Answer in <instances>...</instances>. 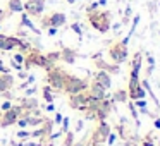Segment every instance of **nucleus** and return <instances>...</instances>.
<instances>
[{
	"label": "nucleus",
	"mask_w": 160,
	"mask_h": 146,
	"mask_svg": "<svg viewBox=\"0 0 160 146\" xmlns=\"http://www.w3.org/2000/svg\"><path fill=\"white\" fill-rule=\"evenodd\" d=\"M93 64H95V67H97L98 71H105V72H114V74H119V66L117 64H108V62H105L103 59H102V55H93Z\"/></svg>",
	"instance_id": "nucleus-11"
},
{
	"label": "nucleus",
	"mask_w": 160,
	"mask_h": 146,
	"mask_svg": "<svg viewBox=\"0 0 160 146\" xmlns=\"http://www.w3.org/2000/svg\"><path fill=\"white\" fill-rule=\"evenodd\" d=\"M110 125L107 124L105 120H100L98 122V125L95 127V131L91 132V138H90V143H88V146H93V144H103L105 141H107L108 134H110Z\"/></svg>",
	"instance_id": "nucleus-6"
},
{
	"label": "nucleus",
	"mask_w": 160,
	"mask_h": 146,
	"mask_svg": "<svg viewBox=\"0 0 160 146\" xmlns=\"http://www.w3.org/2000/svg\"><path fill=\"white\" fill-rule=\"evenodd\" d=\"M21 14H22V16H21V24H19V26H26V28H29L33 33H36V35H38L40 31H38V28H36V26L31 22V19H29L28 16L24 14V12H21Z\"/></svg>",
	"instance_id": "nucleus-23"
},
{
	"label": "nucleus",
	"mask_w": 160,
	"mask_h": 146,
	"mask_svg": "<svg viewBox=\"0 0 160 146\" xmlns=\"http://www.w3.org/2000/svg\"><path fill=\"white\" fill-rule=\"evenodd\" d=\"M138 21H139V16H134V19H132V26H131V31L128 33V36H126V38H131V35L132 33H134V29H136V26H138Z\"/></svg>",
	"instance_id": "nucleus-28"
},
{
	"label": "nucleus",
	"mask_w": 160,
	"mask_h": 146,
	"mask_svg": "<svg viewBox=\"0 0 160 146\" xmlns=\"http://www.w3.org/2000/svg\"><path fill=\"white\" fill-rule=\"evenodd\" d=\"M93 146H102V144H93Z\"/></svg>",
	"instance_id": "nucleus-46"
},
{
	"label": "nucleus",
	"mask_w": 160,
	"mask_h": 146,
	"mask_svg": "<svg viewBox=\"0 0 160 146\" xmlns=\"http://www.w3.org/2000/svg\"><path fill=\"white\" fill-rule=\"evenodd\" d=\"M7 72H11V69H9V67H5L4 62L0 60V74H7Z\"/></svg>",
	"instance_id": "nucleus-33"
},
{
	"label": "nucleus",
	"mask_w": 160,
	"mask_h": 146,
	"mask_svg": "<svg viewBox=\"0 0 160 146\" xmlns=\"http://www.w3.org/2000/svg\"><path fill=\"white\" fill-rule=\"evenodd\" d=\"M74 144V132L71 131H67L66 132V139H64V146H72Z\"/></svg>",
	"instance_id": "nucleus-27"
},
{
	"label": "nucleus",
	"mask_w": 160,
	"mask_h": 146,
	"mask_svg": "<svg viewBox=\"0 0 160 146\" xmlns=\"http://www.w3.org/2000/svg\"><path fill=\"white\" fill-rule=\"evenodd\" d=\"M72 29H74V33H76L78 36H81V35H83V31H81L79 24H72Z\"/></svg>",
	"instance_id": "nucleus-34"
},
{
	"label": "nucleus",
	"mask_w": 160,
	"mask_h": 146,
	"mask_svg": "<svg viewBox=\"0 0 160 146\" xmlns=\"http://www.w3.org/2000/svg\"><path fill=\"white\" fill-rule=\"evenodd\" d=\"M43 11H45V0H26V2H22V12L28 17L40 19Z\"/></svg>",
	"instance_id": "nucleus-8"
},
{
	"label": "nucleus",
	"mask_w": 160,
	"mask_h": 146,
	"mask_svg": "<svg viewBox=\"0 0 160 146\" xmlns=\"http://www.w3.org/2000/svg\"><path fill=\"white\" fill-rule=\"evenodd\" d=\"M12 107V103L11 101H5V103H2V112H5V110H9V108Z\"/></svg>",
	"instance_id": "nucleus-37"
},
{
	"label": "nucleus",
	"mask_w": 160,
	"mask_h": 146,
	"mask_svg": "<svg viewBox=\"0 0 160 146\" xmlns=\"http://www.w3.org/2000/svg\"><path fill=\"white\" fill-rule=\"evenodd\" d=\"M67 74H69V72L64 71L62 67H59V66L52 67L50 71H47V76H45L47 84H48L55 93H57V91H59V93H64V86H66Z\"/></svg>",
	"instance_id": "nucleus-2"
},
{
	"label": "nucleus",
	"mask_w": 160,
	"mask_h": 146,
	"mask_svg": "<svg viewBox=\"0 0 160 146\" xmlns=\"http://www.w3.org/2000/svg\"><path fill=\"white\" fill-rule=\"evenodd\" d=\"M155 127L160 129V119H155Z\"/></svg>",
	"instance_id": "nucleus-44"
},
{
	"label": "nucleus",
	"mask_w": 160,
	"mask_h": 146,
	"mask_svg": "<svg viewBox=\"0 0 160 146\" xmlns=\"http://www.w3.org/2000/svg\"><path fill=\"white\" fill-rule=\"evenodd\" d=\"M11 64H12V67H14V69L22 71V64H24V53L16 52L14 55H12V59H11Z\"/></svg>",
	"instance_id": "nucleus-21"
},
{
	"label": "nucleus",
	"mask_w": 160,
	"mask_h": 146,
	"mask_svg": "<svg viewBox=\"0 0 160 146\" xmlns=\"http://www.w3.org/2000/svg\"><path fill=\"white\" fill-rule=\"evenodd\" d=\"M128 100V91L126 90H117L114 91V95L110 96V101L114 103V101H126Z\"/></svg>",
	"instance_id": "nucleus-24"
},
{
	"label": "nucleus",
	"mask_w": 160,
	"mask_h": 146,
	"mask_svg": "<svg viewBox=\"0 0 160 146\" xmlns=\"http://www.w3.org/2000/svg\"><path fill=\"white\" fill-rule=\"evenodd\" d=\"M14 83H16V79H14V76H12L11 72L0 74V93L12 90V88H14Z\"/></svg>",
	"instance_id": "nucleus-16"
},
{
	"label": "nucleus",
	"mask_w": 160,
	"mask_h": 146,
	"mask_svg": "<svg viewBox=\"0 0 160 146\" xmlns=\"http://www.w3.org/2000/svg\"><path fill=\"white\" fill-rule=\"evenodd\" d=\"M22 112H24V110L21 108V105H12L9 110H5L4 114H0V127L5 129V127L14 125L16 122H18V119L21 117Z\"/></svg>",
	"instance_id": "nucleus-7"
},
{
	"label": "nucleus",
	"mask_w": 160,
	"mask_h": 146,
	"mask_svg": "<svg viewBox=\"0 0 160 146\" xmlns=\"http://www.w3.org/2000/svg\"><path fill=\"white\" fill-rule=\"evenodd\" d=\"M7 16H9V12H7V11H4V9H0V22L4 21V19L7 17Z\"/></svg>",
	"instance_id": "nucleus-35"
},
{
	"label": "nucleus",
	"mask_w": 160,
	"mask_h": 146,
	"mask_svg": "<svg viewBox=\"0 0 160 146\" xmlns=\"http://www.w3.org/2000/svg\"><path fill=\"white\" fill-rule=\"evenodd\" d=\"M98 7H100V4H98V2H93L91 5H88V7H84V11H86V14H88V12H93V11H97Z\"/></svg>",
	"instance_id": "nucleus-29"
},
{
	"label": "nucleus",
	"mask_w": 160,
	"mask_h": 146,
	"mask_svg": "<svg viewBox=\"0 0 160 146\" xmlns=\"http://www.w3.org/2000/svg\"><path fill=\"white\" fill-rule=\"evenodd\" d=\"M129 108H131V112H132V117H138V114H136V108H134V103H129Z\"/></svg>",
	"instance_id": "nucleus-39"
},
{
	"label": "nucleus",
	"mask_w": 160,
	"mask_h": 146,
	"mask_svg": "<svg viewBox=\"0 0 160 146\" xmlns=\"http://www.w3.org/2000/svg\"><path fill=\"white\" fill-rule=\"evenodd\" d=\"M21 43H22V38H19V36H5L0 52H11V50H16V48H19Z\"/></svg>",
	"instance_id": "nucleus-13"
},
{
	"label": "nucleus",
	"mask_w": 160,
	"mask_h": 146,
	"mask_svg": "<svg viewBox=\"0 0 160 146\" xmlns=\"http://www.w3.org/2000/svg\"><path fill=\"white\" fill-rule=\"evenodd\" d=\"M59 122H62V115L57 114V115H55V120H53V124H59Z\"/></svg>",
	"instance_id": "nucleus-40"
},
{
	"label": "nucleus",
	"mask_w": 160,
	"mask_h": 146,
	"mask_svg": "<svg viewBox=\"0 0 160 146\" xmlns=\"http://www.w3.org/2000/svg\"><path fill=\"white\" fill-rule=\"evenodd\" d=\"M108 57H110L112 64H117V66L124 64L126 60H128V57H129L128 45H124L122 41H115V43H112L110 48H108Z\"/></svg>",
	"instance_id": "nucleus-5"
},
{
	"label": "nucleus",
	"mask_w": 160,
	"mask_h": 146,
	"mask_svg": "<svg viewBox=\"0 0 160 146\" xmlns=\"http://www.w3.org/2000/svg\"><path fill=\"white\" fill-rule=\"evenodd\" d=\"M42 95H43V100H45L47 103H52L53 98H55V91H53L52 88L48 86V84L42 88Z\"/></svg>",
	"instance_id": "nucleus-22"
},
{
	"label": "nucleus",
	"mask_w": 160,
	"mask_h": 146,
	"mask_svg": "<svg viewBox=\"0 0 160 146\" xmlns=\"http://www.w3.org/2000/svg\"><path fill=\"white\" fill-rule=\"evenodd\" d=\"M47 31H48V35H50V36H53V35L57 33V28H48Z\"/></svg>",
	"instance_id": "nucleus-41"
},
{
	"label": "nucleus",
	"mask_w": 160,
	"mask_h": 146,
	"mask_svg": "<svg viewBox=\"0 0 160 146\" xmlns=\"http://www.w3.org/2000/svg\"><path fill=\"white\" fill-rule=\"evenodd\" d=\"M158 139H160V138H158Z\"/></svg>",
	"instance_id": "nucleus-47"
},
{
	"label": "nucleus",
	"mask_w": 160,
	"mask_h": 146,
	"mask_svg": "<svg viewBox=\"0 0 160 146\" xmlns=\"http://www.w3.org/2000/svg\"><path fill=\"white\" fill-rule=\"evenodd\" d=\"M86 93L90 95V96L97 98V100H103V98H108V96H107V90H103V88H102V86H100V84H98L95 79L91 81L90 84H88Z\"/></svg>",
	"instance_id": "nucleus-12"
},
{
	"label": "nucleus",
	"mask_w": 160,
	"mask_h": 146,
	"mask_svg": "<svg viewBox=\"0 0 160 146\" xmlns=\"http://www.w3.org/2000/svg\"><path fill=\"white\" fill-rule=\"evenodd\" d=\"M45 57L50 60L52 64H57L60 60V50H53V52H48V53H45Z\"/></svg>",
	"instance_id": "nucleus-25"
},
{
	"label": "nucleus",
	"mask_w": 160,
	"mask_h": 146,
	"mask_svg": "<svg viewBox=\"0 0 160 146\" xmlns=\"http://www.w3.org/2000/svg\"><path fill=\"white\" fill-rule=\"evenodd\" d=\"M53 108H55V107H53V103H48V105H47V107H45V110H48V112H52V110H53Z\"/></svg>",
	"instance_id": "nucleus-42"
},
{
	"label": "nucleus",
	"mask_w": 160,
	"mask_h": 146,
	"mask_svg": "<svg viewBox=\"0 0 160 146\" xmlns=\"http://www.w3.org/2000/svg\"><path fill=\"white\" fill-rule=\"evenodd\" d=\"M19 105H21V108L22 110H26V112H35V110H38V107H40V103H38V100H35V98H19Z\"/></svg>",
	"instance_id": "nucleus-18"
},
{
	"label": "nucleus",
	"mask_w": 160,
	"mask_h": 146,
	"mask_svg": "<svg viewBox=\"0 0 160 146\" xmlns=\"http://www.w3.org/2000/svg\"><path fill=\"white\" fill-rule=\"evenodd\" d=\"M84 114V119L86 120H97V110H91V108H84L81 110Z\"/></svg>",
	"instance_id": "nucleus-26"
},
{
	"label": "nucleus",
	"mask_w": 160,
	"mask_h": 146,
	"mask_svg": "<svg viewBox=\"0 0 160 146\" xmlns=\"http://www.w3.org/2000/svg\"><path fill=\"white\" fill-rule=\"evenodd\" d=\"M7 12L9 16L16 12H22V0H7Z\"/></svg>",
	"instance_id": "nucleus-20"
},
{
	"label": "nucleus",
	"mask_w": 160,
	"mask_h": 146,
	"mask_svg": "<svg viewBox=\"0 0 160 146\" xmlns=\"http://www.w3.org/2000/svg\"><path fill=\"white\" fill-rule=\"evenodd\" d=\"M141 64H143V53L136 52L131 59V74L129 77H139V71H141Z\"/></svg>",
	"instance_id": "nucleus-14"
},
{
	"label": "nucleus",
	"mask_w": 160,
	"mask_h": 146,
	"mask_svg": "<svg viewBox=\"0 0 160 146\" xmlns=\"http://www.w3.org/2000/svg\"><path fill=\"white\" fill-rule=\"evenodd\" d=\"M114 141H115V134H112V132H110L108 138H107V143H108V144H114Z\"/></svg>",
	"instance_id": "nucleus-38"
},
{
	"label": "nucleus",
	"mask_w": 160,
	"mask_h": 146,
	"mask_svg": "<svg viewBox=\"0 0 160 146\" xmlns=\"http://www.w3.org/2000/svg\"><path fill=\"white\" fill-rule=\"evenodd\" d=\"M95 81H97L98 84H100L103 90H110L112 86V79H110V74L105 72V71H98V72H95Z\"/></svg>",
	"instance_id": "nucleus-15"
},
{
	"label": "nucleus",
	"mask_w": 160,
	"mask_h": 146,
	"mask_svg": "<svg viewBox=\"0 0 160 146\" xmlns=\"http://www.w3.org/2000/svg\"><path fill=\"white\" fill-rule=\"evenodd\" d=\"M67 4H76V2H79V0H66Z\"/></svg>",
	"instance_id": "nucleus-45"
},
{
	"label": "nucleus",
	"mask_w": 160,
	"mask_h": 146,
	"mask_svg": "<svg viewBox=\"0 0 160 146\" xmlns=\"http://www.w3.org/2000/svg\"><path fill=\"white\" fill-rule=\"evenodd\" d=\"M4 40H5V35H2V33H0V48H2V43H4Z\"/></svg>",
	"instance_id": "nucleus-43"
},
{
	"label": "nucleus",
	"mask_w": 160,
	"mask_h": 146,
	"mask_svg": "<svg viewBox=\"0 0 160 146\" xmlns=\"http://www.w3.org/2000/svg\"><path fill=\"white\" fill-rule=\"evenodd\" d=\"M86 19L95 31L102 33V35L110 31V26H112L110 24L112 22L110 21V11H100V9H97V11H93V12H88Z\"/></svg>",
	"instance_id": "nucleus-1"
},
{
	"label": "nucleus",
	"mask_w": 160,
	"mask_h": 146,
	"mask_svg": "<svg viewBox=\"0 0 160 146\" xmlns=\"http://www.w3.org/2000/svg\"><path fill=\"white\" fill-rule=\"evenodd\" d=\"M76 57H78V52L69 46H62L60 48V60L66 64H74L76 62Z\"/></svg>",
	"instance_id": "nucleus-17"
},
{
	"label": "nucleus",
	"mask_w": 160,
	"mask_h": 146,
	"mask_svg": "<svg viewBox=\"0 0 160 146\" xmlns=\"http://www.w3.org/2000/svg\"><path fill=\"white\" fill-rule=\"evenodd\" d=\"M88 100H90V96H88L86 91H84V93H78V95H69L67 105H69L72 110H84V108L88 107Z\"/></svg>",
	"instance_id": "nucleus-10"
},
{
	"label": "nucleus",
	"mask_w": 160,
	"mask_h": 146,
	"mask_svg": "<svg viewBox=\"0 0 160 146\" xmlns=\"http://www.w3.org/2000/svg\"><path fill=\"white\" fill-rule=\"evenodd\" d=\"M128 98L129 100H143L146 95V91L143 90L141 83H139V77H129V83H128Z\"/></svg>",
	"instance_id": "nucleus-9"
},
{
	"label": "nucleus",
	"mask_w": 160,
	"mask_h": 146,
	"mask_svg": "<svg viewBox=\"0 0 160 146\" xmlns=\"http://www.w3.org/2000/svg\"><path fill=\"white\" fill-rule=\"evenodd\" d=\"M69 131V119H62V132Z\"/></svg>",
	"instance_id": "nucleus-31"
},
{
	"label": "nucleus",
	"mask_w": 160,
	"mask_h": 146,
	"mask_svg": "<svg viewBox=\"0 0 160 146\" xmlns=\"http://www.w3.org/2000/svg\"><path fill=\"white\" fill-rule=\"evenodd\" d=\"M150 136H152V134H146V138L143 139V144L141 146H155V143L150 141Z\"/></svg>",
	"instance_id": "nucleus-30"
},
{
	"label": "nucleus",
	"mask_w": 160,
	"mask_h": 146,
	"mask_svg": "<svg viewBox=\"0 0 160 146\" xmlns=\"http://www.w3.org/2000/svg\"><path fill=\"white\" fill-rule=\"evenodd\" d=\"M88 81L81 79L78 76H71L67 74L66 77V86H64V93L66 95H78V93H84L88 90Z\"/></svg>",
	"instance_id": "nucleus-4"
},
{
	"label": "nucleus",
	"mask_w": 160,
	"mask_h": 146,
	"mask_svg": "<svg viewBox=\"0 0 160 146\" xmlns=\"http://www.w3.org/2000/svg\"><path fill=\"white\" fill-rule=\"evenodd\" d=\"M18 138H31L29 131H18Z\"/></svg>",
	"instance_id": "nucleus-32"
},
{
	"label": "nucleus",
	"mask_w": 160,
	"mask_h": 146,
	"mask_svg": "<svg viewBox=\"0 0 160 146\" xmlns=\"http://www.w3.org/2000/svg\"><path fill=\"white\" fill-rule=\"evenodd\" d=\"M72 146H88V143H86V138H83V139H81V141L74 143Z\"/></svg>",
	"instance_id": "nucleus-36"
},
{
	"label": "nucleus",
	"mask_w": 160,
	"mask_h": 146,
	"mask_svg": "<svg viewBox=\"0 0 160 146\" xmlns=\"http://www.w3.org/2000/svg\"><path fill=\"white\" fill-rule=\"evenodd\" d=\"M66 21H67L66 14L55 11V12H50V14L40 17V28L42 29H48V28H57L59 29V28H62V26L66 24Z\"/></svg>",
	"instance_id": "nucleus-3"
},
{
	"label": "nucleus",
	"mask_w": 160,
	"mask_h": 146,
	"mask_svg": "<svg viewBox=\"0 0 160 146\" xmlns=\"http://www.w3.org/2000/svg\"><path fill=\"white\" fill-rule=\"evenodd\" d=\"M52 129H53V120H52V119H47L45 117V120H43V124H42V131H43L42 141L50 139V136H52Z\"/></svg>",
	"instance_id": "nucleus-19"
}]
</instances>
